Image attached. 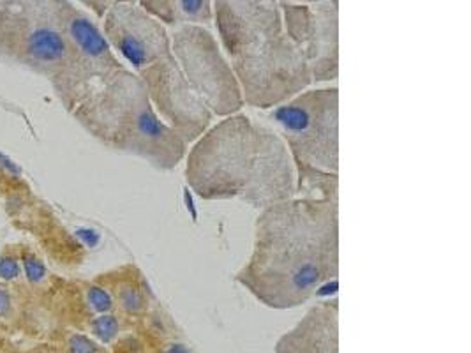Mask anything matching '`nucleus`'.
I'll return each instance as SVG.
<instances>
[{
  "label": "nucleus",
  "instance_id": "f257e3e1",
  "mask_svg": "<svg viewBox=\"0 0 471 353\" xmlns=\"http://www.w3.org/2000/svg\"><path fill=\"white\" fill-rule=\"evenodd\" d=\"M339 272L338 201L291 198L260 211L235 281L270 309L309 302Z\"/></svg>",
  "mask_w": 471,
  "mask_h": 353
},
{
  "label": "nucleus",
  "instance_id": "6ab92c4d",
  "mask_svg": "<svg viewBox=\"0 0 471 353\" xmlns=\"http://www.w3.org/2000/svg\"><path fill=\"white\" fill-rule=\"evenodd\" d=\"M18 272L20 269L15 258L6 256V258L0 260V277H2V279H15V277L18 276Z\"/></svg>",
  "mask_w": 471,
  "mask_h": 353
},
{
  "label": "nucleus",
  "instance_id": "20e7f679",
  "mask_svg": "<svg viewBox=\"0 0 471 353\" xmlns=\"http://www.w3.org/2000/svg\"><path fill=\"white\" fill-rule=\"evenodd\" d=\"M268 119L297 163L339 171V91H305L270 112Z\"/></svg>",
  "mask_w": 471,
  "mask_h": 353
},
{
  "label": "nucleus",
  "instance_id": "0eeeda50",
  "mask_svg": "<svg viewBox=\"0 0 471 353\" xmlns=\"http://www.w3.org/2000/svg\"><path fill=\"white\" fill-rule=\"evenodd\" d=\"M284 34L304 53L312 81L338 80L339 76V2H279Z\"/></svg>",
  "mask_w": 471,
  "mask_h": 353
},
{
  "label": "nucleus",
  "instance_id": "1a4fd4ad",
  "mask_svg": "<svg viewBox=\"0 0 471 353\" xmlns=\"http://www.w3.org/2000/svg\"><path fill=\"white\" fill-rule=\"evenodd\" d=\"M105 37L136 74L171 55L168 29L136 2L112 4L105 18Z\"/></svg>",
  "mask_w": 471,
  "mask_h": 353
},
{
  "label": "nucleus",
  "instance_id": "4be33fe9",
  "mask_svg": "<svg viewBox=\"0 0 471 353\" xmlns=\"http://www.w3.org/2000/svg\"><path fill=\"white\" fill-rule=\"evenodd\" d=\"M166 353H189V352H187V348H185V346H182V345H173L170 349H168Z\"/></svg>",
  "mask_w": 471,
  "mask_h": 353
},
{
  "label": "nucleus",
  "instance_id": "ddd939ff",
  "mask_svg": "<svg viewBox=\"0 0 471 353\" xmlns=\"http://www.w3.org/2000/svg\"><path fill=\"white\" fill-rule=\"evenodd\" d=\"M163 27L177 30L187 25H211L214 13L208 0H143L138 2Z\"/></svg>",
  "mask_w": 471,
  "mask_h": 353
},
{
  "label": "nucleus",
  "instance_id": "7ed1b4c3",
  "mask_svg": "<svg viewBox=\"0 0 471 353\" xmlns=\"http://www.w3.org/2000/svg\"><path fill=\"white\" fill-rule=\"evenodd\" d=\"M256 150V122L244 113L211 126L185 154V182L205 201L233 200L246 191Z\"/></svg>",
  "mask_w": 471,
  "mask_h": 353
},
{
  "label": "nucleus",
  "instance_id": "412c9836",
  "mask_svg": "<svg viewBox=\"0 0 471 353\" xmlns=\"http://www.w3.org/2000/svg\"><path fill=\"white\" fill-rule=\"evenodd\" d=\"M11 309V297L6 288H0V317H6Z\"/></svg>",
  "mask_w": 471,
  "mask_h": 353
},
{
  "label": "nucleus",
  "instance_id": "6e6552de",
  "mask_svg": "<svg viewBox=\"0 0 471 353\" xmlns=\"http://www.w3.org/2000/svg\"><path fill=\"white\" fill-rule=\"evenodd\" d=\"M161 121L185 143H194L212 126L214 115L189 85L173 55L138 73Z\"/></svg>",
  "mask_w": 471,
  "mask_h": 353
},
{
  "label": "nucleus",
  "instance_id": "5701e85b",
  "mask_svg": "<svg viewBox=\"0 0 471 353\" xmlns=\"http://www.w3.org/2000/svg\"><path fill=\"white\" fill-rule=\"evenodd\" d=\"M0 164H2V166H4V168H8V170H11V171H16V168L13 166V164L9 163V161L6 159L4 156H0Z\"/></svg>",
  "mask_w": 471,
  "mask_h": 353
},
{
  "label": "nucleus",
  "instance_id": "9d476101",
  "mask_svg": "<svg viewBox=\"0 0 471 353\" xmlns=\"http://www.w3.org/2000/svg\"><path fill=\"white\" fill-rule=\"evenodd\" d=\"M297 198L293 157L276 129L256 122V150L249 180L240 200L263 211Z\"/></svg>",
  "mask_w": 471,
  "mask_h": 353
},
{
  "label": "nucleus",
  "instance_id": "39448f33",
  "mask_svg": "<svg viewBox=\"0 0 471 353\" xmlns=\"http://www.w3.org/2000/svg\"><path fill=\"white\" fill-rule=\"evenodd\" d=\"M244 105L274 109L309 91L312 74L300 48L286 36L272 37L230 60Z\"/></svg>",
  "mask_w": 471,
  "mask_h": 353
},
{
  "label": "nucleus",
  "instance_id": "f3484780",
  "mask_svg": "<svg viewBox=\"0 0 471 353\" xmlns=\"http://www.w3.org/2000/svg\"><path fill=\"white\" fill-rule=\"evenodd\" d=\"M71 353H98V346L85 335H73L69 339Z\"/></svg>",
  "mask_w": 471,
  "mask_h": 353
},
{
  "label": "nucleus",
  "instance_id": "4468645a",
  "mask_svg": "<svg viewBox=\"0 0 471 353\" xmlns=\"http://www.w3.org/2000/svg\"><path fill=\"white\" fill-rule=\"evenodd\" d=\"M293 163L295 171H297V198L338 201V173L318 170V168L297 163V161H293Z\"/></svg>",
  "mask_w": 471,
  "mask_h": 353
},
{
  "label": "nucleus",
  "instance_id": "a211bd4d",
  "mask_svg": "<svg viewBox=\"0 0 471 353\" xmlns=\"http://www.w3.org/2000/svg\"><path fill=\"white\" fill-rule=\"evenodd\" d=\"M25 270L29 279L34 281V283H37V281H41L44 277V265L39 260L30 255L25 256Z\"/></svg>",
  "mask_w": 471,
  "mask_h": 353
},
{
  "label": "nucleus",
  "instance_id": "dca6fc26",
  "mask_svg": "<svg viewBox=\"0 0 471 353\" xmlns=\"http://www.w3.org/2000/svg\"><path fill=\"white\" fill-rule=\"evenodd\" d=\"M88 302L92 304L95 311H101V313H105V311L112 307V299H110V295L102 288L94 286L88 290Z\"/></svg>",
  "mask_w": 471,
  "mask_h": 353
},
{
  "label": "nucleus",
  "instance_id": "2eb2a0df",
  "mask_svg": "<svg viewBox=\"0 0 471 353\" xmlns=\"http://www.w3.org/2000/svg\"><path fill=\"white\" fill-rule=\"evenodd\" d=\"M92 331H94V334L98 335L101 341L108 342L112 341V339L117 335V332H119V324H117L115 318L110 317V314H102V317L95 318V320L92 321Z\"/></svg>",
  "mask_w": 471,
  "mask_h": 353
},
{
  "label": "nucleus",
  "instance_id": "423d86ee",
  "mask_svg": "<svg viewBox=\"0 0 471 353\" xmlns=\"http://www.w3.org/2000/svg\"><path fill=\"white\" fill-rule=\"evenodd\" d=\"M171 55L189 85L214 116H232L244 108L242 92L219 41L207 27L187 25L173 30Z\"/></svg>",
  "mask_w": 471,
  "mask_h": 353
},
{
  "label": "nucleus",
  "instance_id": "f03ea898",
  "mask_svg": "<svg viewBox=\"0 0 471 353\" xmlns=\"http://www.w3.org/2000/svg\"><path fill=\"white\" fill-rule=\"evenodd\" d=\"M78 119L102 143L157 170H175L187 154L189 145L161 121L145 84L133 71L122 69L85 99Z\"/></svg>",
  "mask_w": 471,
  "mask_h": 353
},
{
  "label": "nucleus",
  "instance_id": "aec40b11",
  "mask_svg": "<svg viewBox=\"0 0 471 353\" xmlns=\"http://www.w3.org/2000/svg\"><path fill=\"white\" fill-rule=\"evenodd\" d=\"M120 302H122V306L126 307L127 311H136V309H140V306H142V299H140V295L134 290H131V288H127V290L122 291V295H120Z\"/></svg>",
  "mask_w": 471,
  "mask_h": 353
},
{
  "label": "nucleus",
  "instance_id": "9b49d317",
  "mask_svg": "<svg viewBox=\"0 0 471 353\" xmlns=\"http://www.w3.org/2000/svg\"><path fill=\"white\" fill-rule=\"evenodd\" d=\"M212 13L219 46L230 60L284 32L279 2L215 0Z\"/></svg>",
  "mask_w": 471,
  "mask_h": 353
},
{
  "label": "nucleus",
  "instance_id": "f8f14e48",
  "mask_svg": "<svg viewBox=\"0 0 471 353\" xmlns=\"http://www.w3.org/2000/svg\"><path fill=\"white\" fill-rule=\"evenodd\" d=\"M338 300H323L277 341V353H338Z\"/></svg>",
  "mask_w": 471,
  "mask_h": 353
}]
</instances>
